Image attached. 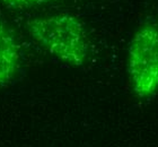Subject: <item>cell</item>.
Instances as JSON below:
<instances>
[{"label": "cell", "instance_id": "obj_1", "mask_svg": "<svg viewBox=\"0 0 158 147\" xmlns=\"http://www.w3.org/2000/svg\"><path fill=\"white\" fill-rule=\"evenodd\" d=\"M26 29L41 48L68 65L79 67L88 58V34L75 15L60 13L35 17L27 22Z\"/></svg>", "mask_w": 158, "mask_h": 147}, {"label": "cell", "instance_id": "obj_2", "mask_svg": "<svg viewBox=\"0 0 158 147\" xmlns=\"http://www.w3.org/2000/svg\"><path fill=\"white\" fill-rule=\"evenodd\" d=\"M129 78L135 94L148 98L158 91V25L145 23L132 36L128 49Z\"/></svg>", "mask_w": 158, "mask_h": 147}, {"label": "cell", "instance_id": "obj_3", "mask_svg": "<svg viewBox=\"0 0 158 147\" xmlns=\"http://www.w3.org/2000/svg\"><path fill=\"white\" fill-rule=\"evenodd\" d=\"M19 66V44L13 31L0 19V87L13 80Z\"/></svg>", "mask_w": 158, "mask_h": 147}, {"label": "cell", "instance_id": "obj_4", "mask_svg": "<svg viewBox=\"0 0 158 147\" xmlns=\"http://www.w3.org/2000/svg\"><path fill=\"white\" fill-rule=\"evenodd\" d=\"M56 1L59 0H0V2L3 3L6 7L13 8V9H28V8L44 6Z\"/></svg>", "mask_w": 158, "mask_h": 147}]
</instances>
